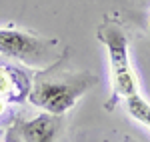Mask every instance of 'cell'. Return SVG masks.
<instances>
[{
  "mask_svg": "<svg viewBox=\"0 0 150 142\" xmlns=\"http://www.w3.org/2000/svg\"><path fill=\"white\" fill-rule=\"evenodd\" d=\"M6 112H8V102H6L4 98H0V118H2Z\"/></svg>",
  "mask_w": 150,
  "mask_h": 142,
  "instance_id": "cell-7",
  "label": "cell"
},
{
  "mask_svg": "<svg viewBox=\"0 0 150 142\" xmlns=\"http://www.w3.org/2000/svg\"><path fill=\"white\" fill-rule=\"evenodd\" d=\"M30 76L12 64L0 62V98L6 102H24L30 94Z\"/></svg>",
  "mask_w": 150,
  "mask_h": 142,
  "instance_id": "cell-5",
  "label": "cell"
},
{
  "mask_svg": "<svg viewBox=\"0 0 150 142\" xmlns=\"http://www.w3.org/2000/svg\"><path fill=\"white\" fill-rule=\"evenodd\" d=\"M94 84V78L86 72L80 74H64L60 78H42L38 76L36 82L30 88L28 100L34 106L42 108L48 114L62 116L74 106L90 86Z\"/></svg>",
  "mask_w": 150,
  "mask_h": 142,
  "instance_id": "cell-2",
  "label": "cell"
},
{
  "mask_svg": "<svg viewBox=\"0 0 150 142\" xmlns=\"http://www.w3.org/2000/svg\"><path fill=\"white\" fill-rule=\"evenodd\" d=\"M60 128V116L38 114L30 120H16L14 130L22 142H54Z\"/></svg>",
  "mask_w": 150,
  "mask_h": 142,
  "instance_id": "cell-4",
  "label": "cell"
},
{
  "mask_svg": "<svg viewBox=\"0 0 150 142\" xmlns=\"http://www.w3.org/2000/svg\"><path fill=\"white\" fill-rule=\"evenodd\" d=\"M0 136H2V130H0Z\"/></svg>",
  "mask_w": 150,
  "mask_h": 142,
  "instance_id": "cell-9",
  "label": "cell"
},
{
  "mask_svg": "<svg viewBox=\"0 0 150 142\" xmlns=\"http://www.w3.org/2000/svg\"><path fill=\"white\" fill-rule=\"evenodd\" d=\"M96 36L106 46L108 62H110V78H112V94L104 108L114 110L120 100L138 92V76L130 64L126 30L116 18H104V22L98 26Z\"/></svg>",
  "mask_w": 150,
  "mask_h": 142,
  "instance_id": "cell-1",
  "label": "cell"
},
{
  "mask_svg": "<svg viewBox=\"0 0 150 142\" xmlns=\"http://www.w3.org/2000/svg\"><path fill=\"white\" fill-rule=\"evenodd\" d=\"M124 142H134V140H132V138H128V136H126V138H124Z\"/></svg>",
  "mask_w": 150,
  "mask_h": 142,
  "instance_id": "cell-8",
  "label": "cell"
},
{
  "mask_svg": "<svg viewBox=\"0 0 150 142\" xmlns=\"http://www.w3.org/2000/svg\"><path fill=\"white\" fill-rule=\"evenodd\" d=\"M52 46L54 40L38 38L12 28H0V54L16 58L24 64L40 66L48 62V54L52 52Z\"/></svg>",
  "mask_w": 150,
  "mask_h": 142,
  "instance_id": "cell-3",
  "label": "cell"
},
{
  "mask_svg": "<svg viewBox=\"0 0 150 142\" xmlns=\"http://www.w3.org/2000/svg\"><path fill=\"white\" fill-rule=\"evenodd\" d=\"M148 128H150V124H148Z\"/></svg>",
  "mask_w": 150,
  "mask_h": 142,
  "instance_id": "cell-10",
  "label": "cell"
},
{
  "mask_svg": "<svg viewBox=\"0 0 150 142\" xmlns=\"http://www.w3.org/2000/svg\"><path fill=\"white\" fill-rule=\"evenodd\" d=\"M124 104H126L128 114L134 120H138L140 124H144V126L150 124V102H146L138 92L126 96L124 98Z\"/></svg>",
  "mask_w": 150,
  "mask_h": 142,
  "instance_id": "cell-6",
  "label": "cell"
}]
</instances>
